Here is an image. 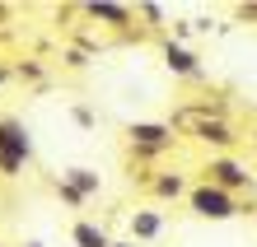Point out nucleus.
<instances>
[{
    "label": "nucleus",
    "instance_id": "nucleus-1",
    "mask_svg": "<svg viewBox=\"0 0 257 247\" xmlns=\"http://www.w3.org/2000/svg\"><path fill=\"white\" fill-rule=\"evenodd\" d=\"M169 126H173V131L183 126L187 135H196V140H206V145H215V149H234V145H238L234 126H229L220 112H210V107H178Z\"/></svg>",
    "mask_w": 257,
    "mask_h": 247
},
{
    "label": "nucleus",
    "instance_id": "nucleus-2",
    "mask_svg": "<svg viewBox=\"0 0 257 247\" xmlns=\"http://www.w3.org/2000/svg\"><path fill=\"white\" fill-rule=\"evenodd\" d=\"M33 163V135L19 117H0V177H24Z\"/></svg>",
    "mask_w": 257,
    "mask_h": 247
},
{
    "label": "nucleus",
    "instance_id": "nucleus-3",
    "mask_svg": "<svg viewBox=\"0 0 257 247\" xmlns=\"http://www.w3.org/2000/svg\"><path fill=\"white\" fill-rule=\"evenodd\" d=\"M187 210L196 214V219H210V224H224L238 214V196L210 187V182H201V187H187Z\"/></svg>",
    "mask_w": 257,
    "mask_h": 247
},
{
    "label": "nucleus",
    "instance_id": "nucleus-4",
    "mask_svg": "<svg viewBox=\"0 0 257 247\" xmlns=\"http://www.w3.org/2000/svg\"><path fill=\"white\" fill-rule=\"evenodd\" d=\"M173 126L169 121H131L126 126V145L136 159H159V154H169L173 149Z\"/></svg>",
    "mask_w": 257,
    "mask_h": 247
},
{
    "label": "nucleus",
    "instance_id": "nucleus-5",
    "mask_svg": "<svg viewBox=\"0 0 257 247\" xmlns=\"http://www.w3.org/2000/svg\"><path fill=\"white\" fill-rule=\"evenodd\" d=\"M201 173H206V182H210V187H220V191H229V196L252 191V173H248V163L229 159V154H215V159H210Z\"/></svg>",
    "mask_w": 257,
    "mask_h": 247
},
{
    "label": "nucleus",
    "instance_id": "nucleus-6",
    "mask_svg": "<svg viewBox=\"0 0 257 247\" xmlns=\"http://www.w3.org/2000/svg\"><path fill=\"white\" fill-rule=\"evenodd\" d=\"M159 56H164V70L169 75H178V80H201V56H196L192 47H183V42H164L159 47Z\"/></svg>",
    "mask_w": 257,
    "mask_h": 247
},
{
    "label": "nucleus",
    "instance_id": "nucleus-7",
    "mask_svg": "<svg viewBox=\"0 0 257 247\" xmlns=\"http://www.w3.org/2000/svg\"><path fill=\"white\" fill-rule=\"evenodd\" d=\"M84 19H94L103 28H131L136 10L131 5H112V0H89V5H84Z\"/></svg>",
    "mask_w": 257,
    "mask_h": 247
},
{
    "label": "nucleus",
    "instance_id": "nucleus-8",
    "mask_svg": "<svg viewBox=\"0 0 257 247\" xmlns=\"http://www.w3.org/2000/svg\"><path fill=\"white\" fill-rule=\"evenodd\" d=\"M61 182H66V187L80 196V200H89V196H98V191H103V177L94 173V168H84V163L66 168V173H61Z\"/></svg>",
    "mask_w": 257,
    "mask_h": 247
},
{
    "label": "nucleus",
    "instance_id": "nucleus-9",
    "mask_svg": "<svg viewBox=\"0 0 257 247\" xmlns=\"http://www.w3.org/2000/svg\"><path fill=\"white\" fill-rule=\"evenodd\" d=\"M70 247H112V233L94 219H75L70 224Z\"/></svg>",
    "mask_w": 257,
    "mask_h": 247
},
{
    "label": "nucleus",
    "instance_id": "nucleus-10",
    "mask_svg": "<svg viewBox=\"0 0 257 247\" xmlns=\"http://www.w3.org/2000/svg\"><path fill=\"white\" fill-rule=\"evenodd\" d=\"M159 233H164L159 210H131V242H155Z\"/></svg>",
    "mask_w": 257,
    "mask_h": 247
},
{
    "label": "nucleus",
    "instance_id": "nucleus-11",
    "mask_svg": "<svg viewBox=\"0 0 257 247\" xmlns=\"http://www.w3.org/2000/svg\"><path fill=\"white\" fill-rule=\"evenodd\" d=\"M150 191H155L159 200H178V196H187V177L183 173H159L155 182H150Z\"/></svg>",
    "mask_w": 257,
    "mask_h": 247
},
{
    "label": "nucleus",
    "instance_id": "nucleus-12",
    "mask_svg": "<svg viewBox=\"0 0 257 247\" xmlns=\"http://www.w3.org/2000/svg\"><path fill=\"white\" fill-rule=\"evenodd\" d=\"M56 196H61V200H66V205H70V210H80V205H84V200H80V196H75V191L66 187V182H56Z\"/></svg>",
    "mask_w": 257,
    "mask_h": 247
},
{
    "label": "nucleus",
    "instance_id": "nucleus-13",
    "mask_svg": "<svg viewBox=\"0 0 257 247\" xmlns=\"http://www.w3.org/2000/svg\"><path fill=\"white\" fill-rule=\"evenodd\" d=\"M136 14H141V19H150V24H159V19H164V10H159V5H141Z\"/></svg>",
    "mask_w": 257,
    "mask_h": 247
},
{
    "label": "nucleus",
    "instance_id": "nucleus-14",
    "mask_svg": "<svg viewBox=\"0 0 257 247\" xmlns=\"http://www.w3.org/2000/svg\"><path fill=\"white\" fill-rule=\"evenodd\" d=\"M5 84H10V66L0 61V89H5Z\"/></svg>",
    "mask_w": 257,
    "mask_h": 247
},
{
    "label": "nucleus",
    "instance_id": "nucleus-15",
    "mask_svg": "<svg viewBox=\"0 0 257 247\" xmlns=\"http://www.w3.org/2000/svg\"><path fill=\"white\" fill-rule=\"evenodd\" d=\"M112 247H141V242H131V238H112Z\"/></svg>",
    "mask_w": 257,
    "mask_h": 247
},
{
    "label": "nucleus",
    "instance_id": "nucleus-16",
    "mask_svg": "<svg viewBox=\"0 0 257 247\" xmlns=\"http://www.w3.org/2000/svg\"><path fill=\"white\" fill-rule=\"evenodd\" d=\"M24 247H42V242H38V238H28V242H24Z\"/></svg>",
    "mask_w": 257,
    "mask_h": 247
}]
</instances>
